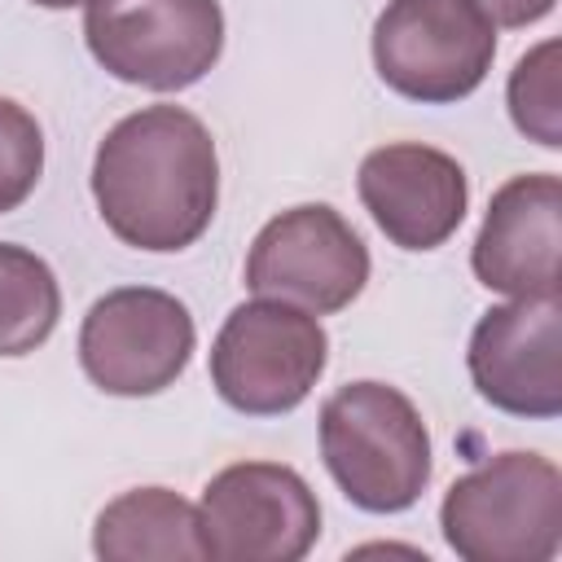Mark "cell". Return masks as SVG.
<instances>
[{"label": "cell", "instance_id": "1", "mask_svg": "<svg viewBox=\"0 0 562 562\" xmlns=\"http://www.w3.org/2000/svg\"><path fill=\"white\" fill-rule=\"evenodd\" d=\"M92 198L123 246L149 255L193 246L220 202V158L206 123L184 105H145L119 119L97 145Z\"/></svg>", "mask_w": 562, "mask_h": 562}, {"label": "cell", "instance_id": "2", "mask_svg": "<svg viewBox=\"0 0 562 562\" xmlns=\"http://www.w3.org/2000/svg\"><path fill=\"white\" fill-rule=\"evenodd\" d=\"M321 457L364 514H400L430 483V430L417 404L386 382H347L325 400Z\"/></svg>", "mask_w": 562, "mask_h": 562}, {"label": "cell", "instance_id": "3", "mask_svg": "<svg viewBox=\"0 0 562 562\" xmlns=\"http://www.w3.org/2000/svg\"><path fill=\"white\" fill-rule=\"evenodd\" d=\"M439 527L465 562H549L562 549V470L540 452H496L443 492Z\"/></svg>", "mask_w": 562, "mask_h": 562}, {"label": "cell", "instance_id": "4", "mask_svg": "<svg viewBox=\"0 0 562 562\" xmlns=\"http://www.w3.org/2000/svg\"><path fill=\"white\" fill-rule=\"evenodd\" d=\"M329 364L321 321L281 299L233 307L211 342V386L246 417H281L299 408Z\"/></svg>", "mask_w": 562, "mask_h": 562}, {"label": "cell", "instance_id": "5", "mask_svg": "<svg viewBox=\"0 0 562 562\" xmlns=\"http://www.w3.org/2000/svg\"><path fill=\"white\" fill-rule=\"evenodd\" d=\"M496 57V22L474 0H386L373 22L378 79L422 105L470 97Z\"/></svg>", "mask_w": 562, "mask_h": 562}, {"label": "cell", "instance_id": "6", "mask_svg": "<svg viewBox=\"0 0 562 562\" xmlns=\"http://www.w3.org/2000/svg\"><path fill=\"white\" fill-rule=\"evenodd\" d=\"M83 40L105 75L180 92L220 61L224 9L220 0H88Z\"/></svg>", "mask_w": 562, "mask_h": 562}, {"label": "cell", "instance_id": "7", "mask_svg": "<svg viewBox=\"0 0 562 562\" xmlns=\"http://www.w3.org/2000/svg\"><path fill=\"white\" fill-rule=\"evenodd\" d=\"M198 531L215 562H299L321 540V505L299 470L237 461L202 487Z\"/></svg>", "mask_w": 562, "mask_h": 562}, {"label": "cell", "instance_id": "8", "mask_svg": "<svg viewBox=\"0 0 562 562\" xmlns=\"http://www.w3.org/2000/svg\"><path fill=\"white\" fill-rule=\"evenodd\" d=\"M198 329L189 307L154 285L101 294L79 325V364L105 395L140 400L167 391L193 360Z\"/></svg>", "mask_w": 562, "mask_h": 562}, {"label": "cell", "instance_id": "9", "mask_svg": "<svg viewBox=\"0 0 562 562\" xmlns=\"http://www.w3.org/2000/svg\"><path fill=\"white\" fill-rule=\"evenodd\" d=\"M369 285V250L360 233L325 202H303L272 215L246 255V290L294 303L312 316H334Z\"/></svg>", "mask_w": 562, "mask_h": 562}, {"label": "cell", "instance_id": "10", "mask_svg": "<svg viewBox=\"0 0 562 562\" xmlns=\"http://www.w3.org/2000/svg\"><path fill=\"white\" fill-rule=\"evenodd\" d=\"M470 382L514 417L562 413V299H509L479 316L470 334Z\"/></svg>", "mask_w": 562, "mask_h": 562}, {"label": "cell", "instance_id": "11", "mask_svg": "<svg viewBox=\"0 0 562 562\" xmlns=\"http://www.w3.org/2000/svg\"><path fill=\"white\" fill-rule=\"evenodd\" d=\"M360 202L373 224L400 250H435L443 246L470 206L465 167L422 140H395L364 154L356 176Z\"/></svg>", "mask_w": 562, "mask_h": 562}, {"label": "cell", "instance_id": "12", "mask_svg": "<svg viewBox=\"0 0 562 562\" xmlns=\"http://www.w3.org/2000/svg\"><path fill=\"white\" fill-rule=\"evenodd\" d=\"M562 180L531 171L505 180L479 224L470 268L474 277L509 299H562Z\"/></svg>", "mask_w": 562, "mask_h": 562}, {"label": "cell", "instance_id": "13", "mask_svg": "<svg viewBox=\"0 0 562 562\" xmlns=\"http://www.w3.org/2000/svg\"><path fill=\"white\" fill-rule=\"evenodd\" d=\"M92 553L105 562H202L198 505L171 487H132L97 514Z\"/></svg>", "mask_w": 562, "mask_h": 562}, {"label": "cell", "instance_id": "14", "mask_svg": "<svg viewBox=\"0 0 562 562\" xmlns=\"http://www.w3.org/2000/svg\"><path fill=\"white\" fill-rule=\"evenodd\" d=\"M61 316L53 268L13 241H0V356H31Z\"/></svg>", "mask_w": 562, "mask_h": 562}, {"label": "cell", "instance_id": "15", "mask_svg": "<svg viewBox=\"0 0 562 562\" xmlns=\"http://www.w3.org/2000/svg\"><path fill=\"white\" fill-rule=\"evenodd\" d=\"M562 44L558 40H540L531 53L518 57V66L509 70V119L514 127L544 145V149H562Z\"/></svg>", "mask_w": 562, "mask_h": 562}, {"label": "cell", "instance_id": "16", "mask_svg": "<svg viewBox=\"0 0 562 562\" xmlns=\"http://www.w3.org/2000/svg\"><path fill=\"white\" fill-rule=\"evenodd\" d=\"M44 171V132L35 114L9 97H0V215L18 211Z\"/></svg>", "mask_w": 562, "mask_h": 562}, {"label": "cell", "instance_id": "17", "mask_svg": "<svg viewBox=\"0 0 562 562\" xmlns=\"http://www.w3.org/2000/svg\"><path fill=\"white\" fill-rule=\"evenodd\" d=\"M496 26H531L553 13L558 0H474Z\"/></svg>", "mask_w": 562, "mask_h": 562}, {"label": "cell", "instance_id": "18", "mask_svg": "<svg viewBox=\"0 0 562 562\" xmlns=\"http://www.w3.org/2000/svg\"><path fill=\"white\" fill-rule=\"evenodd\" d=\"M40 9H70V4H88V0H31Z\"/></svg>", "mask_w": 562, "mask_h": 562}]
</instances>
